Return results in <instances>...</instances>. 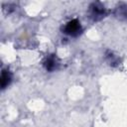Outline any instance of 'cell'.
Masks as SVG:
<instances>
[{
  "label": "cell",
  "instance_id": "cell-1",
  "mask_svg": "<svg viewBox=\"0 0 127 127\" xmlns=\"http://www.w3.org/2000/svg\"><path fill=\"white\" fill-rule=\"evenodd\" d=\"M79 29H80V26L78 24V22L76 20H73L71 21L70 23H68L65 27V31L66 33L70 34V35H74L75 33H78L79 32Z\"/></svg>",
  "mask_w": 127,
  "mask_h": 127
}]
</instances>
